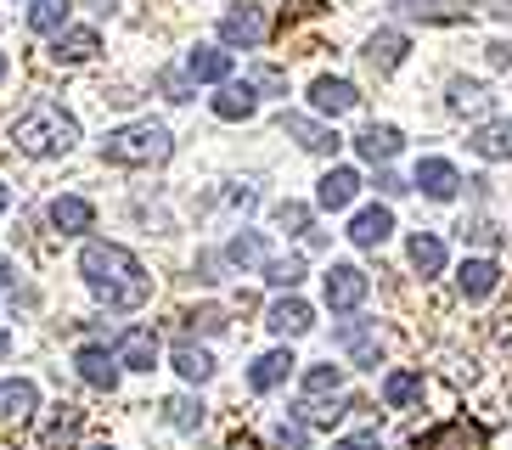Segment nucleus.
<instances>
[{
  "label": "nucleus",
  "mask_w": 512,
  "mask_h": 450,
  "mask_svg": "<svg viewBox=\"0 0 512 450\" xmlns=\"http://www.w3.org/2000/svg\"><path fill=\"white\" fill-rule=\"evenodd\" d=\"M400 147H406V141H400V130H394V124H366V130L355 135V152H361L366 164H389Z\"/></svg>",
  "instance_id": "f3484780"
},
{
  "label": "nucleus",
  "mask_w": 512,
  "mask_h": 450,
  "mask_svg": "<svg viewBox=\"0 0 512 450\" xmlns=\"http://www.w3.org/2000/svg\"><path fill=\"white\" fill-rule=\"evenodd\" d=\"M276 225H282V231H304V225H310V209H304V203H282V209H276Z\"/></svg>",
  "instance_id": "e433bc0d"
},
{
  "label": "nucleus",
  "mask_w": 512,
  "mask_h": 450,
  "mask_svg": "<svg viewBox=\"0 0 512 450\" xmlns=\"http://www.w3.org/2000/svg\"><path fill=\"white\" fill-rule=\"evenodd\" d=\"M254 107H259V96H254V85H248V79H226V85H220V96H214V113H220V119H254Z\"/></svg>",
  "instance_id": "4be33fe9"
},
{
  "label": "nucleus",
  "mask_w": 512,
  "mask_h": 450,
  "mask_svg": "<svg viewBox=\"0 0 512 450\" xmlns=\"http://www.w3.org/2000/svg\"><path fill=\"white\" fill-rule=\"evenodd\" d=\"M51 57H57V62H85V57H96V29H68V34H57Z\"/></svg>",
  "instance_id": "cd10ccee"
},
{
  "label": "nucleus",
  "mask_w": 512,
  "mask_h": 450,
  "mask_svg": "<svg viewBox=\"0 0 512 450\" xmlns=\"http://www.w3.org/2000/svg\"><path fill=\"white\" fill-rule=\"evenodd\" d=\"M389 231H394V214L377 209V203L349 220V242H355V248H383V242H389Z\"/></svg>",
  "instance_id": "f8f14e48"
},
{
  "label": "nucleus",
  "mask_w": 512,
  "mask_h": 450,
  "mask_svg": "<svg viewBox=\"0 0 512 450\" xmlns=\"http://www.w3.org/2000/svg\"><path fill=\"white\" fill-rule=\"evenodd\" d=\"M355 192H361V175H355V169H327V175L316 180V203L321 209H349Z\"/></svg>",
  "instance_id": "4468645a"
},
{
  "label": "nucleus",
  "mask_w": 512,
  "mask_h": 450,
  "mask_svg": "<svg viewBox=\"0 0 512 450\" xmlns=\"http://www.w3.org/2000/svg\"><path fill=\"white\" fill-rule=\"evenodd\" d=\"M248 85H259V90H287V74H282V68H259Z\"/></svg>",
  "instance_id": "58836bf2"
},
{
  "label": "nucleus",
  "mask_w": 512,
  "mask_h": 450,
  "mask_svg": "<svg viewBox=\"0 0 512 450\" xmlns=\"http://www.w3.org/2000/svg\"><path fill=\"white\" fill-rule=\"evenodd\" d=\"M265 282H271V287H282V293H293V287L304 282V259H299V254L271 259V265H265Z\"/></svg>",
  "instance_id": "2f4dec72"
},
{
  "label": "nucleus",
  "mask_w": 512,
  "mask_h": 450,
  "mask_svg": "<svg viewBox=\"0 0 512 450\" xmlns=\"http://www.w3.org/2000/svg\"><path fill=\"white\" fill-rule=\"evenodd\" d=\"M169 152H175V141H169L164 124H124V130H113L102 141V158L107 164H130V169H147V164H164Z\"/></svg>",
  "instance_id": "7ed1b4c3"
},
{
  "label": "nucleus",
  "mask_w": 512,
  "mask_h": 450,
  "mask_svg": "<svg viewBox=\"0 0 512 450\" xmlns=\"http://www.w3.org/2000/svg\"><path fill=\"white\" fill-rule=\"evenodd\" d=\"M0 214H6V180H0Z\"/></svg>",
  "instance_id": "a18cd8bd"
},
{
  "label": "nucleus",
  "mask_w": 512,
  "mask_h": 450,
  "mask_svg": "<svg viewBox=\"0 0 512 450\" xmlns=\"http://www.w3.org/2000/svg\"><path fill=\"white\" fill-rule=\"evenodd\" d=\"M372 293V282H366V270L361 265H332L327 270V310H338V315H349L355 304Z\"/></svg>",
  "instance_id": "39448f33"
},
{
  "label": "nucleus",
  "mask_w": 512,
  "mask_h": 450,
  "mask_svg": "<svg viewBox=\"0 0 512 450\" xmlns=\"http://www.w3.org/2000/svg\"><path fill=\"white\" fill-rule=\"evenodd\" d=\"M74 366H79V377L91 383V389H119V355H107L102 344H79V355H74Z\"/></svg>",
  "instance_id": "0eeeda50"
},
{
  "label": "nucleus",
  "mask_w": 512,
  "mask_h": 450,
  "mask_svg": "<svg viewBox=\"0 0 512 450\" xmlns=\"http://www.w3.org/2000/svg\"><path fill=\"white\" fill-rule=\"evenodd\" d=\"M68 6H74V0H34V6H29V29L34 34H62Z\"/></svg>",
  "instance_id": "c85d7f7f"
},
{
  "label": "nucleus",
  "mask_w": 512,
  "mask_h": 450,
  "mask_svg": "<svg viewBox=\"0 0 512 450\" xmlns=\"http://www.w3.org/2000/svg\"><path fill=\"white\" fill-rule=\"evenodd\" d=\"M0 79H6V57H0Z\"/></svg>",
  "instance_id": "49530a36"
},
{
  "label": "nucleus",
  "mask_w": 512,
  "mask_h": 450,
  "mask_svg": "<svg viewBox=\"0 0 512 450\" xmlns=\"http://www.w3.org/2000/svg\"><path fill=\"white\" fill-rule=\"evenodd\" d=\"M186 74L203 79V85H226L231 79V51H214V45H197L186 57Z\"/></svg>",
  "instance_id": "412c9836"
},
{
  "label": "nucleus",
  "mask_w": 512,
  "mask_h": 450,
  "mask_svg": "<svg viewBox=\"0 0 512 450\" xmlns=\"http://www.w3.org/2000/svg\"><path fill=\"white\" fill-rule=\"evenodd\" d=\"M271 34V17L259 12V6H237V12L220 17V40L226 45H259Z\"/></svg>",
  "instance_id": "423d86ee"
},
{
  "label": "nucleus",
  "mask_w": 512,
  "mask_h": 450,
  "mask_svg": "<svg viewBox=\"0 0 512 450\" xmlns=\"http://www.w3.org/2000/svg\"><path fill=\"white\" fill-rule=\"evenodd\" d=\"M259 254H265V242H259V231H237V237L226 242V259H231V265H254Z\"/></svg>",
  "instance_id": "f704fd0d"
},
{
  "label": "nucleus",
  "mask_w": 512,
  "mask_h": 450,
  "mask_svg": "<svg viewBox=\"0 0 512 450\" xmlns=\"http://www.w3.org/2000/svg\"><path fill=\"white\" fill-rule=\"evenodd\" d=\"M169 422L181 428V434H192V428H203V400H192V394H175V400L164 405Z\"/></svg>",
  "instance_id": "473e14b6"
},
{
  "label": "nucleus",
  "mask_w": 512,
  "mask_h": 450,
  "mask_svg": "<svg viewBox=\"0 0 512 450\" xmlns=\"http://www.w3.org/2000/svg\"><path fill=\"white\" fill-rule=\"evenodd\" d=\"M293 366H299V360H293V349H271V355H259V360H254L248 383H254L259 394H271V389H282L287 377H293Z\"/></svg>",
  "instance_id": "a211bd4d"
},
{
  "label": "nucleus",
  "mask_w": 512,
  "mask_h": 450,
  "mask_svg": "<svg viewBox=\"0 0 512 450\" xmlns=\"http://www.w3.org/2000/svg\"><path fill=\"white\" fill-rule=\"evenodd\" d=\"M0 450H12V445H0Z\"/></svg>",
  "instance_id": "09e8293b"
},
{
  "label": "nucleus",
  "mask_w": 512,
  "mask_h": 450,
  "mask_svg": "<svg viewBox=\"0 0 512 450\" xmlns=\"http://www.w3.org/2000/svg\"><path fill=\"white\" fill-rule=\"evenodd\" d=\"M417 186L434 203H451L456 192H462V175H456V164H445V158H422L417 164Z\"/></svg>",
  "instance_id": "9d476101"
},
{
  "label": "nucleus",
  "mask_w": 512,
  "mask_h": 450,
  "mask_svg": "<svg viewBox=\"0 0 512 450\" xmlns=\"http://www.w3.org/2000/svg\"><path fill=\"white\" fill-rule=\"evenodd\" d=\"M310 107L338 119V113H355V107H361V90L349 85V79H316V85H310Z\"/></svg>",
  "instance_id": "1a4fd4ad"
},
{
  "label": "nucleus",
  "mask_w": 512,
  "mask_h": 450,
  "mask_svg": "<svg viewBox=\"0 0 512 450\" xmlns=\"http://www.w3.org/2000/svg\"><path fill=\"white\" fill-rule=\"evenodd\" d=\"M467 147L479 152V158H490V164L512 158V119H496V124H484V130H473V141H467Z\"/></svg>",
  "instance_id": "b1692460"
},
{
  "label": "nucleus",
  "mask_w": 512,
  "mask_h": 450,
  "mask_svg": "<svg viewBox=\"0 0 512 450\" xmlns=\"http://www.w3.org/2000/svg\"><path fill=\"white\" fill-rule=\"evenodd\" d=\"M226 450H265V445H259L254 434H231V439H226Z\"/></svg>",
  "instance_id": "37998d69"
},
{
  "label": "nucleus",
  "mask_w": 512,
  "mask_h": 450,
  "mask_svg": "<svg viewBox=\"0 0 512 450\" xmlns=\"http://www.w3.org/2000/svg\"><path fill=\"white\" fill-rule=\"evenodd\" d=\"M484 445H490V428L467 422V417H451V422H439V428L411 439V450H484Z\"/></svg>",
  "instance_id": "20e7f679"
},
{
  "label": "nucleus",
  "mask_w": 512,
  "mask_h": 450,
  "mask_svg": "<svg viewBox=\"0 0 512 450\" xmlns=\"http://www.w3.org/2000/svg\"><path fill=\"white\" fill-rule=\"evenodd\" d=\"M158 85H164V96H169V102H186V79L164 74V79H158Z\"/></svg>",
  "instance_id": "79ce46f5"
},
{
  "label": "nucleus",
  "mask_w": 512,
  "mask_h": 450,
  "mask_svg": "<svg viewBox=\"0 0 512 450\" xmlns=\"http://www.w3.org/2000/svg\"><path fill=\"white\" fill-rule=\"evenodd\" d=\"M282 130L299 141L304 152H338V135L327 130V124H316V119H304V113H282Z\"/></svg>",
  "instance_id": "6ab92c4d"
},
{
  "label": "nucleus",
  "mask_w": 512,
  "mask_h": 450,
  "mask_svg": "<svg viewBox=\"0 0 512 450\" xmlns=\"http://www.w3.org/2000/svg\"><path fill=\"white\" fill-rule=\"evenodd\" d=\"M34 405H40V389H34L29 377H6L0 383V417L6 422H29Z\"/></svg>",
  "instance_id": "2eb2a0df"
},
{
  "label": "nucleus",
  "mask_w": 512,
  "mask_h": 450,
  "mask_svg": "<svg viewBox=\"0 0 512 450\" xmlns=\"http://www.w3.org/2000/svg\"><path fill=\"white\" fill-rule=\"evenodd\" d=\"M152 360H158V332L130 327L119 338V366H130V372H152Z\"/></svg>",
  "instance_id": "dca6fc26"
},
{
  "label": "nucleus",
  "mask_w": 512,
  "mask_h": 450,
  "mask_svg": "<svg viewBox=\"0 0 512 450\" xmlns=\"http://www.w3.org/2000/svg\"><path fill=\"white\" fill-rule=\"evenodd\" d=\"M456 287H462V299H490V293L501 287V265L496 259H462Z\"/></svg>",
  "instance_id": "9b49d317"
},
{
  "label": "nucleus",
  "mask_w": 512,
  "mask_h": 450,
  "mask_svg": "<svg viewBox=\"0 0 512 450\" xmlns=\"http://www.w3.org/2000/svg\"><path fill=\"white\" fill-rule=\"evenodd\" d=\"M175 372H181L186 383H209V377H214V355H209V349L181 344V349H175Z\"/></svg>",
  "instance_id": "c756f323"
},
{
  "label": "nucleus",
  "mask_w": 512,
  "mask_h": 450,
  "mask_svg": "<svg viewBox=\"0 0 512 450\" xmlns=\"http://www.w3.org/2000/svg\"><path fill=\"white\" fill-rule=\"evenodd\" d=\"M451 107H456V113H484V107H490V90L473 85V79H456V85H451Z\"/></svg>",
  "instance_id": "72a5a7b5"
},
{
  "label": "nucleus",
  "mask_w": 512,
  "mask_h": 450,
  "mask_svg": "<svg viewBox=\"0 0 512 450\" xmlns=\"http://www.w3.org/2000/svg\"><path fill=\"white\" fill-rule=\"evenodd\" d=\"M79 276L91 282V293L107 310H141L152 299V276L141 270V259L119 242H85L79 254Z\"/></svg>",
  "instance_id": "f257e3e1"
},
{
  "label": "nucleus",
  "mask_w": 512,
  "mask_h": 450,
  "mask_svg": "<svg viewBox=\"0 0 512 450\" xmlns=\"http://www.w3.org/2000/svg\"><path fill=\"white\" fill-rule=\"evenodd\" d=\"M338 389H344V372H338V366H310V372H304V405L338 400Z\"/></svg>",
  "instance_id": "a878e982"
},
{
  "label": "nucleus",
  "mask_w": 512,
  "mask_h": 450,
  "mask_svg": "<svg viewBox=\"0 0 512 450\" xmlns=\"http://www.w3.org/2000/svg\"><path fill=\"white\" fill-rule=\"evenodd\" d=\"M377 445H383V434H377V428H366V434H349L338 450H377Z\"/></svg>",
  "instance_id": "ea45409f"
},
{
  "label": "nucleus",
  "mask_w": 512,
  "mask_h": 450,
  "mask_svg": "<svg viewBox=\"0 0 512 450\" xmlns=\"http://www.w3.org/2000/svg\"><path fill=\"white\" fill-rule=\"evenodd\" d=\"M417 394H422V372H389L383 377V400H389L394 411H406Z\"/></svg>",
  "instance_id": "7c9ffc66"
},
{
  "label": "nucleus",
  "mask_w": 512,
  "mask_h": 450,
  "mask_svg": "<svg viewBox=\"0 0 512 450\" xmlns=\"http://www.w3.org/2000/svg\"><path fill=\"white\" fill-rule=\"evenodd\" d=\"M265 327L271 332H282V338H299V332H310L316 327V310L299 299V293H287V299H276L271 304V315H265Z\"/></svg>",
  "instance_id": "6e6552de"
},
{
  "label": "nucleus",
  "mask_w": 512,
  "mask_h": 450,
  "mask_svg": "<svg viewBox=\"0 0 512 450\" xmlns=\"http://www.w3.org/2000/svg\"><path fill=\"white\" fill-rule=\"evenodd\" d=\"M6 355H12V338H6V332H0V360H6Z\"/></svg>",
  "instance_id": "c03bdc74"
},
{
  "label": "nucleus",
  "mask_w": 512,
  "mask_h": 450,
  "mask_svg": "<svg viewBox=\"0 0 512 450\" xmlns=\"http://www.w3.org/2000/svg\"><path fill=\"white\" fill-rule=\"evenodd\" d=\"M79 428H85V411H79V405H62L57 417H51L46 439H40V450H74L79 445Z\"/></svg>",
  "instance_id": "5701e85b"
},
{
  "label": "nucleus",
  "mask_w": 512,
  "mask_h": 450,
  "mask_svg": "<svg viewBox=\"0 0 512 450\" xmlns=\"http://www.w3.org/2000/svg\"><path fill=\"white\" fill-rule=\"evenodd\" d=\"M186 327H192V332H220V327H226V315L209 304V310H192V315H186Z\"/></svg>",
  "instance_id": "4c0bfd02"
},
{
  "label": "nucleus",
  "mask_w": 512,
  "mask_h": 450,
  "mask_svg": "<svg viewBox=\"0 0 512 450\" xmlns=\"http://www.w3.org/2000/svg\"><path fill=\"white\" fill-rule=\"evenodd\" d=\"M91 450H113V445H91Z\"/></svg>",
  "instance_id": "de8ad7c7"
},
{
  "label": "nucleus",
  "mask_w": 512,
  "mask_h": 450,
  "mask_svg": "<svg viewBox=\"0 0 512 450\" xmlns=\"http://www.w3.org/2000/svg\"><path fill=\"white\" fill-rule=\"evenodd\" d=\"M51 225H57L62 237H85L96 225V209L85 197H51Z\"/></svg>",
  "instance_id": "ddd939ff"
},
{
  "label": "nucleus",
  "mask_w": 512,
  "mask_h": 450,
  "mask_svg": "<svg viewBox=\"0 0 512 450\" xmlns=\"http://www.w3.org/2000/svg\"><path fill=\"white\" fill-rule=\"evenodd\" d=\"M377 192H383V197H400V192H406V180H400V175H389V169H383V175H377Z\"/></svg>",
  "instance_id": "a19ab883"
},
{
  "label": "nucleus",
  "mask_w": 512,
  "mask_h": 450,
  "mask_svg": "<svg viewBox=\"0 0 512 450\" xmlns=\"http://www.w3.org/2000/svg\"><path fill=\"white\" fill-rule=\"evenodd\" d=\"M400 57H406V34L383 29V34H372V40H366V62H372L377 74H394V68H400Z\"/></svg>",
  "instance_id": "393cba45"
},
{
  "label": "nucleus",
  "mask_w": 512,
  "mask_h": 450,
  "mask_svg": "<svg viewBox=\"0 0 512 450\" xmlns=\"http://www.w3.org/2000/svg\"><path fill=\"white\" fill-rule=\"evenodd\" d=\"M411 265H417L422 276H439V270H445V242H439L434 231H417V237H411Z\"/></svg>",
  "instance_id": "bb28decb"
},
{
  "label": "nucleus",
  "mask_w": 512,
  "mask_h": 450,
  "mask_svg": "<svg viewBox=\"0 0 512 450\" xmlns=\"http://www.w3.org/2000/svg\"><path fill=\"white\" fill-rule=\"evenodd\" d=\"M276 439H282V450H304V445H310V428H304L299 417H282V428H276Z\"/></svg>",
  "instance_id": "c9c22d12"
},
{
  "label": "nucleus",
  "mask_w": 512,
  "mask_h": 450,
  "mask_svg": "<svg viewBox=\"0 0 512 450\" xmlns=\"http://www.w3.org/2000/svg\"><path fill=\"white\" fill-rule=\"evenodd\" d=\"M79 141V124L62 113V107H34L23 119L12 124V147L29 152V158H57Z\"/></svg>",
  "instance_id": "f03ea898"
},
{
  "label": "nucleus",
  "mask_w": 512,
  "mask_h": 450,
  "mask_svg": "<svg viewBox=\"0 0 512 450\" xmlns=\"http://www.w3.org/2000/svg\"><path fill=\"white\" fill-rule=\"evenodd\" d=\"M338 344L355 355V366H377V355H383V338H377L366 321H344V327H338Z\"/></svg>",
  "instance_id": "aec40b11"
}]
</instances>
